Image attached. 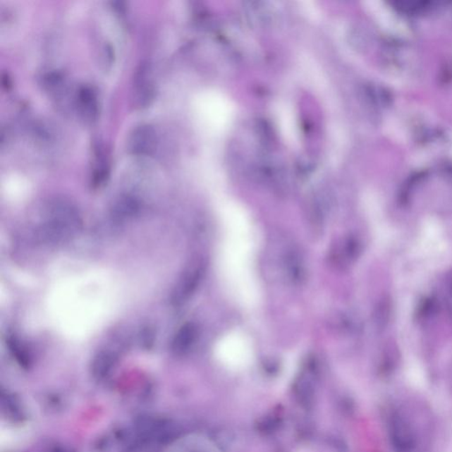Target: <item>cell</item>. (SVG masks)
<instances>
[{
	"instance_id": "ba28073f",
	"label": "cell",
	"mask_w": 452,
	"mask_h": 452,
	"mask_svg": "<svg viewBox=\"0 0 452 452\" xmlns=\"http://www.w3.org/2000/svg\"><path fill=\"white\" fill-rule=\"evenodd\" d=\"M283 268L289 281L294 286H301L307 278L306 264L303 255L295 248H291L283 257Z\"/></svg>"
},
{
	"instance_id": "52a82bcc",
	"label": "cell",
	"mask_w": 452,
	"mask_h": 452,
	"mask_svg": "<svg viewBox=\"0 0 452 452\" xmlns=\"http://www.w3.org/2000/svg\"><path fill=\"white\" fill-rule=\"evenodd\" d=\"M141 210V202L135 195L125 194L118 196L112 202L111 216L115 222H124L138 216Z\"/></svg>"
},
{
	"instance_id": "6da1fadb",
	"label": "cell",
	"mask_w": 452,
	"mask_h": 452,
	"mask_svg": "<svg viewBox=\"0 0 452 452\" xmlns=\"http://www.w3.org/2000/svg\"><path fill=\"white\" fill-rule=\"evenodd\" d=\"M82 226L75 207L65 200H55L47 207L45 220L37 227L36 238L41 244L59 246L72 240Z\"/></svg>"
},
{
	"instance_id": "8fae6325",
	"label": "cell",
	"mask_w": 452,
	"mask_h": 452,
	"mask_svg": "<svg viewBox=\"0 0 452 452\" xmlns=\"http://www.w3.org/2000/svg\"><path fill=\"white\" fill-rule=\"evenodd\" d=\"M115 357L109 352H102L94 360L93 369L98 377L104 376L114 363Z\"/></svg>"
},
{
	"instance_id": "277c9868",
	"label": "cell",
	"mask_w": 452,
	"mask_h": 452,
	"mask_svg": "<svg viewBox=\"0 0 452 452\" xmlns=\"http://www.w3.org/2000/svg\"><path fill=\"white\" fill-rule=\"evenodd\" d=\"M157 145L155 128L149 124H142L133 129L128 138V152L134 156L152 155Z\"/></svg>"
},
{
	"instance_id": "7c38bea8",
	"label": "cell",
	"mask_w": 452,
	"mask_h": 452,
	"mask_svg": "<svg viewBox=\"0 0 452 452\" xmlns=\"http://www.w3.org/2000/svg\"><path fill=\"white\" fill-rule=\"evenodd\" d=\"M2 84L3 86L6 87L8 90L9 89V87L11 86V80H10L8 75H3Z\"/></svg>"
},
{
	"instance_id": "30bf717a",
	"label": "cell",
	"mask_w": 452,
	"mask_h": 452,
	"mask_svg": "<svg viewBox=\"0 0 452 452\" xmlns=\"http://www.w3.org/2000/svg\"><path fill=\"white\" fill-rule=\"evenodd\" d=\"M334 259L338 264H346L355 260L360 254V246L355 237L345 238L336 248Z\"/></svg>"
},
{
	"instance_id": "9c48e42d",
	"label": "cell",
	"mask_w": 452,
	"mask_h": 452,
	"mask_svg": "<svg viewBox=\"0 0 452 452\" xmlns=\"http://www.w3.org/2000/svg\"><path fill=\"white\" fill-rule=\"evenodd\" d=\"M197 338V326L193 322H187L175 334L171 349L176 355H182L192 348Z\"/></svg>"
},
{
	"instance_id": "7a4b0ae2",
	"label": "cell",
	"mask_w": 452,
	"mask_h": 452,
	"mask_svg": "<svg viewBox=\"0 0 452 452\" xmlns=\"http://www.w3.org/2000/svg\"><path fill=\"white\" fill-rule=\"evenodd\" d=\"M206 271V265L202 260L193 262L178 280L171 293V301L174 306H181L191 299L198 289Z\"/></svg>"
},
{
	"instance_id": "3957f363",
	"label": "cell",
	"mask_w": 452,
	"mask_h": 452,
	"mask_svg": "<svg viewBox=\"0 0 452 452\" xmlns=\"http://www.w3.org/2000/svg\"><path fill=\"white\" fill-rule=\"evenodd\" d=\"M133 93L136 108H147L155 99L156 86L149 63L142 62L136 69L133 83Z\"/></svg>"
},
{
	"instance_id": "5b68a950",
	"label": "cell",
	"mask_w": 452,
	"mask_h": 452,
	"mask_svg": "<svg viewBox=\"0 0 452 452\" xmlns=\"http://www.w3.org/2000/svg\"><path fill=\"white\" fill-rule=\"evenodd\" d=\"M390 433L392 446L396 452H415V434L410 424L398 413L392 415Z\"/></svg>"
},
{
	"instance_id": "8992f818",
	"label": "cell",
	"mask_w": 452,
	"mask_h": 452,
	"mask_svg": "<svg viewBox=\"0 0 452 452\" xmlns=\"http://www.w3.org/2000/svg\"><path fill=\"white\" fill-rule=\"evenodd\" d=\"M75 106L80 118L87 123H92L98 116L97 93L90 86H80L75 94Z\"/></svg>"
}]
</instances>
